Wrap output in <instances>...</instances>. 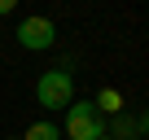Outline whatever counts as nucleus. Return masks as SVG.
Listing matches in <instances>:
<instances>
[{
    "mask_svg": "<svg viewBox=\"0 0 149 140\" xmlns=\"http://www.w3.org/2000/svg\"><path fill=\"white\" fill-rule=\"evenodd\" d=\"M105 114L92 105V101H70L66 105V118H61V140H101L105 136Z\"/></svg>",
    "mask_w": 149,
    "mask_h": 140,
    "instance_id": "1",
    "label": "nucleus"
},
{
    "mask_svg": "<svg viewBox=\"0 0 149 140\" xmlns=\"http://www.w3.org/2000/svg\"><path fill=\"white\" fill-rule=\"evenodd\" d=\"M18 44L26 48V53H48L53 44H57V22L53 18H44V13H31V18H22L18 22Z\"/></svg>",
    "mask_w": 149,
    "mask_h": 140,
    "instance_id": "3",
    "label": "nucleus"
},
{
    "mask_svg": "<svg viewBox=\"0 0 149 140\" xmlns=\"http://www.w3.org/2000/svg\"><path fill=\"white\" fill-rule=\"evenodd\" d=\"M35 101L44 105V110H61L66 114V105L74 101V75L70 70H44V75L35 79Z\"/></svg>",
    "mask_w": 149,
    "mask_h": 140,
    "instance_id": "2",
    "label": "nucleus"
},
{
    "mask_svg": "<svg viewBox=\"0 0 149 140\" xmlns=\"http://www.w3.org/2000/svg\"><path fill=\"white\" fill-rule=\"evenodd\" d=\"M9 140H22V136H9Z\"/></svg>",
    "mask_w": 149,
    "mask_h": 140,
    "instance_id": "9",
    "label": "nucleus"
},
{
    "mask_svg": "<svg viewBox=\"0 0 149 140\" xmlns=\"http://www.w3.org/2000/svg\"><path fill=\"white\" fill-rule=\"evenodd\" d=\"M136 127H140V140H149V110H145V114H136Z\"/></svg>",
    "mask_w": 149,
    "mask_h": 140,
    "instance_id": "7",
    "label": "nucleus"
},
{
    "mask_svg": "<svg viewBox=\"0 0 149 140\" xmlns=\"http://www.w3.org/2000/svg\"><path fill=\"white\" fill-rule=\"evenodd\" d=\"M5 13H13V0H0V18H5Z\"/></svg>",
    "mask_w": 149,
    "mask_h": 140,
    "instance_id": "8",
    "label": "nucleus"
},
{
    "mask_svg": "<svg viewBox=\"0 0 149 140\" xmlns=\"http://www.w3.org/2000/svg\"><path fill=\"white\" fill-rule=\"evenodd\" d=\"M22 140H61V127L44 118V123H31V127L22 131Z\"/></svg>",
    "mask_w": 149,
    "mask_h": 140,
    "instance_id": "6",
    "label": "nucleus"
},
{
    "mask_svg": "<svg viewBox=\"0 0 149 140\" xmlns=\"http://www.w3.org/2000/svg\"><path fill=\"white\" fill-rule=\"evenodd\" d=\"M101 140H114V136H101Z\"/></svg>",
    "mask_w": 149,
    "mask_h": 140,
    "instance_id": "10",
    "label": "nucleus"
},
{
    "mask_svg": "<svg viewBox=\"0 0 149 140\" xmlns=\"http://www.w3.org/2000/svg\"><path fill=\"white\" fill-rule=\"evenodd\" d=\"M105 136H114V140H140V127H136V114H114L110 123H105Z\"/></svg>",
    "mask_w": 149,
    "mask_h": 140,
    "instance_id": "4",
    "label": "nucleus"
},
{
    "mask_svg": "<svg viewBox=\"0 0 149 140\" xmlns=\"http://www.w3.org/2000/svg\"><path fill=\"white\" fill-rule=\"evenodd\" d=\"M92 105H97V110H101L105 118H114V114H123V110H127V105H123V92H118V88H101Z\"/></svg>",
    "mask_w": 149,
    "mask_h": 140,
    "instance_id": "5",
    "label": "nucleus"
}]
</instances>
